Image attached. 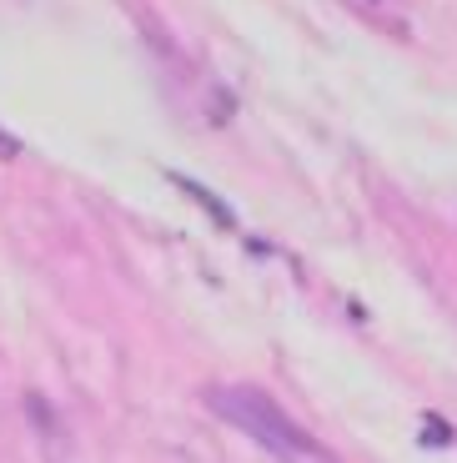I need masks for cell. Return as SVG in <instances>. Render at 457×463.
<instances>
[{"label":"cell","mask_w":457,"mask_h":463,"mask_svg":"<svg viewBox=\"0 0 457 463\" xmlns=\"http://www.w3.org/2000/svg\"><path fill=\"white\" fill-rule=\"evenodd\" d=\"M211 413H221L231 429L252 433L266 453H282V458H322V443L307 439V433L272 403V398L252 393V388H217V393H206Z\"/></svg>","instance_id":"6da1fadb"},{"label":"cell","mask_w":457,"mask_h":463,"mask_svg":"<svg viewBox=\"0 0 457 463\" xmlns=\"http://www.w3.org/2000/svg\"><path fill=\"white\" fill-rule=\"evenodd\" d=\"M166 182H172V186H182L186 197H191V202H196V207H201L211 222H217L221 232H237V212H231L227 202H221V197H217V192H211L206 182H196V176H186V172H166Z\"/></svg>","instance_id":"7a4b0ae2"},{"label":"cell","mask_w":457,"mask_h":463,"mask_svg":"<svg viewBox=\"0 0 457 463\" xmlns=\"http://www.w3.org/2000/svg\"><path fill=\"white\" fill-rule=\"evenodd\" d=\"M452 439H457L452 423H443L437 413L423 418V449H452Z\"/></svg>","instance_id":"3957f363"},{"label":"cell","mask_w":457,"mask_h":463,"mask_svg":"<svg viewBox=\"0 0 457 463\" xmlns=\"http://www.w3.org/2000/svg\"><path fill=\"white\" fill-rule=\"evenodd\" d=\"M25 413H31V423L46 433V439H56V433H61L56 413H51V403H41V393H25Z\"/></svg>","instance_id":"277c9868"},{"label":"cell","mask_w":457,"mask_h":463,"mask_svg":"<svg viewBox=\"0 0 457 463\" xmlns=\"http://www.w3.org/2000/svg\"><path fill=\"white\" fill-rule=\"evenodd\" d=\"M15 151H21V141H15V137H0V156H15Z\"/></svg>","instance_id":"5b68a950"}]
</instances>
